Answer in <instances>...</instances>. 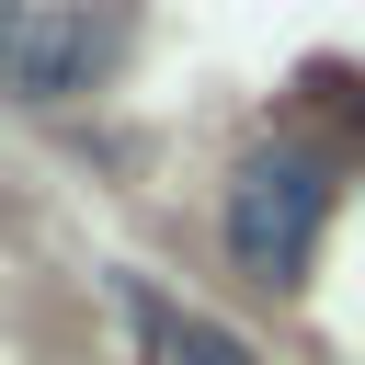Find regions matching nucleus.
<instances>
[{
    "label": "nucleus",
    "instance_id": "7ed1b4c3",
    "mask_svg": "<svg viewBox=\"0 0 365 365\" xmlns=\"http://www.w3.org/2000/svg\"><path fill=\"white\" fill-rule=\"evenodd\" d=\"M114 297H125V331H137V354H148V365H262L228 319H205V308H182V297H160L148 274H125Z\"/></svg>",
    "mask_w": 365,
    "mask_h": 365
},
{
    "label": "nucleus",
    "instance_id": "f03ea898",
    "mask_svg": "<svg viewBox=\"0 0 365 365\" xmlns=\"http://www.w3.org/2000/svg\"><path fill=\"white\" fill-rule=\"evenodd\" d=\"M103 68V11L91 0H0V91L11 103H68Z\"/></svg>",
    "mask_w": 365,
    "mask_h": 365
},
{
    "label": "nucleus",
    "instance_id": "f257e3e1",
    "mask_svg": "<svg viewBox=\"0 0 365 365\" xmlns=\"http://www.w3.org/2000/svg\"><path fill=\"white\" fill-rule=\"evenodd\" d=\"M319 228H331V171L308 148H251L228 171V251H240L251 285H297Z\"/></svg>",
    "mask_w": 365,
    "mask_h": 365
}]
</instances>
